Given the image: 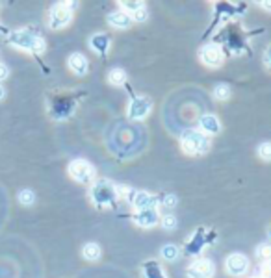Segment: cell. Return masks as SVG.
Segmentation results:
<instances>
[{
  "instance_id": "6da1fadb",
  "label": "cell",
  "mask_w": 271,
  "mask_h": 278,
  "mask_svg": "<svg viewBox=\"0 0 271 278\" xmlns=\"http://www.w3.org/2000/svg\"><path fill=\"white\" fill-rule=\"evenodd\" d=\"M8 43L9 45L17 46V48H23V50H30L34 54H41V52H45V41L43 37H39V35H34L30 32L26 30H15L11 32L8 35Z\"/></svg>"
},
{
  "instance_id": "7a4b0ae2",
  "label": "cell",
  "mask_w": 271,
  "mask_h": 278,
  "mask_svg": "<svg viewBox=\"0 0 271 278\" xmlns=\"http://www.w3.org/2000/svg\"><path fill=\"white\" fill-rule=\"evenodd\" d=\"M180 143L188 154H204L210 148L208 138L201 130H184L180 136Z\"/></svg>"
},
{
  "instance_id": "3957f363",
  "label": "cell",
  "mask_w": 271,
  "mask_h": 278,
  "mask_svg": "<svg viewBox=\"0 0 271 278\" xmlns=\"http://www.w3.org/2000/svg\"><path fill=\"white\" fill-rule=\"evenodd\" d=\"M117 187L108 180H99L95 182L93 187H91V199L97 206H108V204H114L117 201Z\"/></svg>"
},
{
  "instance_id": "277c9868",
  "label": "cell",
  "mask_w": 271,
  "mask_h": 278,
  "mask_svg": "<svg viewBox=\"0 0 271 278\" xmlns=\"http://www.w3.org/2000/svg\"><path fill=\"white\" fill-rule=\"evenodd\" d=\"M69 174L80 184H91L95 178V169L85 160H73L69 163Z\"/></svg>"
},
{
  "instance_id": "5b68a950",
  "label": "cell",
  "mask_w": 271,
  "mask_h": 278,
  "mask_svg": "<svg viewBox=\"0 0 271 278\" xmlns=\"http://www.w3.org/2000/svg\"><path fill=\"white\" fill-rule=\"evenodd\" d=\"M71 17H73V11H71L69 4H56L48 13V26L52 30L65 28L71 23Z\"/></svg>"
},
{
  "instance_id": "8992f818",
  "label": "cell",
  "mask_w": 271,
  "mask_h": 278,
  "mask_svg": "<svg viewBox=\"0 0 271 278\" xmlns=\"http://www.w3.org/2000/svg\"><path fill=\"white\" fill-rule=\"evenodd\" d=\"M153 108V102L149 97L145 95H138L130 101V106H128V117L132 121H141L149 115V111Z\"/></svg>"
},
{
  "instance_id": "52a82bcc",
  "label": "cell",
  "mask_w": 271,
  "mask_h": 278,
  "mask_svg": "<svg viewBox=\"0 0 271 278\" xmlns=\"http://www.w3.org/2000/svg\"><path fill=\"white\" fill-rule=\"evenodd\" d=\"M75 109V101L67 97V95H62V97H54L52 99V104H50V113L54 119H67V117L73 113Z\"/></svg>"
},
{
  "instance_id": "ba28073f",
  "label": "cell",
  "mask_w": 271,
  "mask_h": 278,
  "mask_svg": "<svg viewBox=\"0 0 271 278\" xmlns=\"http://www.w3.org/2000/svg\"><path fill=\"white\" fill-rule=\"evenodd\" d=\"M214 263L206 260V258H199V260H195L192 262V265L188 267V277L190 278H212L214 275Z\"/></svg>"
},
{
  "instance_id": "9c48e42d",
  "label": "cell",
  "mask_w": 271,
  "mask_h": 278,
  "mask_svg": "<svg viewBox=\"0 0 271 278\" xmlns=\"http://www.w3.org/2000/svg\"><path fill=\"white\" fill-rule=\"evenodd\" d=\"M201 62L204 63V65H208V67H219L221 63H223V50L219 48L217 45H206L202 46L201 50Z\"/></svg>"
},
{
  "instance_id": "30bf717a",
  "label": "cell",
  "mask_w": 271,
  "mask_h": 278,
  "mask_svg": "<svg viewBox=\"0 0 271 278\" xmlns=\"http://www.w3.org/2000/svg\"><path fill=\"white\" fill-rule=\"evenodd\" d=\"M249 269V260L243 254L234 252L227 258V271L232 275V277H243Z\"/></svg>"
},
{
  "instance_id": "8fae6325",
  "label": "cell",
  "mask_w": 271,
  "mask_h": 278,
  "mask_svg": "<svg viewBox=\"0 0 271 278\" xmlns=\"http://www.w3.org/2000/svg\"><path fill=\"white\" fill-rule=\"evenodd\" d=\"M128 201L138 209H149V208H155L156 197H153L147 191H130V199Z\"/></svg>"
},
{
  "instance_id": "7c38bea8",
  "label": "cell",
  "mask_w": 271,
  "mask_h": 278,
  "mask_svg": "<svg viewBox=\"0 0 271 278\" xmlns=\"http://www.w3.org/2000/svg\"><path fill=\"white\" fill-rule=\"evenodd\" d=\"M134 223L143 226V228H151L158 224V211L155 208H149V209H140L136 215H134Z\"/></svg>"
},
{
  "instance_id": "4fadbf2b",
  "label": "cell",
  "mask_w": 271,
  "mask_h": 278,
  "mask_svg": "<svg viewBox=\"0 0 271 278\" xmlns=\"http://www.w3.org/2000/svg\"><path fill=\"white\" fill-rule=\"evenodd\" d=\"M69 69L75 72V74H78V76H84L85 72H87V67H89V63H87V60H85L84 54H78V52H75V54L69 56Z\"/></svg>"
},
{
  "instance_id": "5bb4252c",
  "label": "cell",
  "mask_w": 271,
  "mask_h": 278,
  "mask_svg": "<svg viewBox=\"0 0 271 278\" xmlns=\"http://www.w3.org/2000/svg\"><path fill=\"white\" fill-rule=\"evenodd\" d=\"M199 126H201V132L202 134H219L221 130V124H219V119L216 115H202L201 121H199Z\"/></svg>"
},
{
  "instance_id": "9a60e30c",
  "label": "cell",
  "mask_w": 271,
  "mask_h": 278,
  "mask_svg": "<svg viewBox=\"0 0 271 278\" xmlns=\"http://www.w3.org/2000/svg\"><path fill=\"white\" fill-rule=\"evenodd\" d=\"M89 45H91V48H93L95 52H99L101 56H106L112 41H110V37L106 34H97V35H93V37L89 39Z\"/></svg>"
},
{
  "instance_id": "2e32d148",
  "label": "cell",
  "mask_w": 271,
  "mask_h": 278,
  "mask_svg": "<svg viewBox=\"0 0 271 278\" xmlns=\"http://www.w3.org/2000/svg\"><path fill=\"white\" fill-rule=\"evenodd\" d=\"M130 15L128 13H124V11H114V13H110L108 15V23L114 26V28H128L130 26Z\"/></svg>"
},
{
  "instance_id": "e0dca14e",
  "label": "cell",
  "mask_w": 271,
  "mask_h": 278,
  "mask_svg": "<svg viewBox=\"0 0 271 278\" xmlns=\"http://www.w3.org/2000/svg\"><path fill=\"white\" fill-rule=\"evenodd\" d=\"M143 273H145V278H165V273L156 262L143 263Z\"/></svg>"
},
{
  "instance_id": "ac0fdd59",
  "label": "cell",
  "mask_w": 271,
  "mask_h": 278,
  "mask_svg": "<svg viewBox=\"0 0 271 278\" xmlns=\"http://www.w3.org/2000/svg\"><path fill=\"white\" fill-rule=\"evenodd\" d=\"M204 243H206V240H204V228H199V230L195 232V236L192 238V241H190V247H188V252H197V250H201L202 247H204Z\"/></svg>"
},
{
  "instance_id": "d6986e66",
  "label": "cell",
  "mask_w": 271,
  "mask_h": 278,
  "mask_svg": "<svg viewBox=\"0 0 271 278\" xmlns=\"http://www.w3.org/2000/svg\"><path fill=\"white\" fill-rule=\"evenodd\" d=\"M82 254H84L85 260H89V262H97V260L101 258V247H99L97 243H87V245H84Z\"/></svg>"
},
{
  "instance_id": "ffe728a7",
  "label": "cell",
  "mask_w": 271,
  "mask_h": 278,
  "mask_svg": "<svg viewBox=\"0 0 271 278\" xmlns=\"http://www.w3.org/2000/svg\"><path fill=\"white\" fill-rule=\"evenodd\" d=\"M108 82H110L112 85H123V84H126V72H124L123 69H114V70H110Z\"/></svg>"
},
{
  "instance_id": "44dd1931",
  "label": "cell",
  "mask_w": 271,
  "mask_h": 278,
  "mask_svg": "<svg viewBox=\"0 0 271 278\" xmlns=\"http://www.w3.org/2000/svg\"><path fill=\"white\" fill-rule=\"evenodd\" d=\"M178 256V247L177 245H173V243H167V245H163L162 247V258L163 260H167V262H175Z\"/></svg>"
},
{
  "instance_id": "7402d4cb",
  "label": "cell",
  "mask_w": 271,
  "mask_h": 278,
  "mask_svg": "<svg viewBox=\"0 0 271 278\" xmlns=\"http://www.w3.org/2000/svg\"><path fill=\"white\" fill-rule=\"evenodd\" d=\"M17 199H19V202H21L23 206H32V204L36 202V193H34L32 189H21Z\"/></svg>"
},
{
  "instance_id": "603a6c76",
  "label": "cell",
  "mask_w": 271,
  "mask_h": 278,
  "mask_svg": "<svg viewBox=\"0 0 271 278\" xmlns=\"http://www.w3.org/2000/svg\"><path fill=\"white\" fill-rule=\"evenodd\" d=\"M214 97L217 101H229L231 99V87L225 84H217L214 87Z\"/></svg>"
},
{
  "instance_id": "cb8c5ba5",
  "label": "cell",
  "mask_w": 271,
  "mask_h": 278,
  "mask_svg": "<svg viewBox=\"0 0 271 278\" xmlns=\"http://www.w3.org/2000/svg\"><path fill=\"white\" fill-rule=\"evenodd\" d=\"M119 4H121V6H123V8L130 13V15H134L136 11H140V9L145 8V4H143V2H130V0H124V2H119Z\"/></svg>"
},
{
  "instance_id": "d4e9b609",
  "label": "cell",
  "mask_w": 271,
  "mask_h": 278,
  "mask_svg": "<svg viewBox=\"0 0 271 278\" xmlns=\"http://www.w3.org/2000/svg\"><path fill=\"white\" fill-rule=\"evenodd\" d=\"M256 256H258V260H264V262L271 260V245H268V243L258 245V248H256Z\"/></svg>"
},
{
  "instance_id": "484cf974",
  "label": "cell",
  "mask_w": 271,
  "mask_h": 278,
  "mask_svg": "<svg viewBox=\"0 0 271 278\" xmlns=\"http://www.w3.org/2000/svg\"><path fill=\"white\" fill-rule=\"evenodd\" d=\"M258 156L262 158L264 162H271V143H262L260 147H258Z\"/></svg>"
},
{
  "instance_id": "4316f807",
  "label": "cell",
  "mask_w": 271,
  "mask_h": 278,
  "mask_svg": "<svg viewBox=\"0 0 271 278\" xmlns=\"http://www.w3.org/2000/svg\"><path fill=\"white\" fill-rule=\"evenodd\" d=\"M162 226L165 228V230H175L177 228V217L171 215V213H167V215H163L162 219Z\"/></svg>"
},
{
  "instance_id": "83f0119b",
  "label": "cell",
  "mask_w": 271,
  "mask_h": 278,
  "mask_svg": "<svg viewBox=\"0 0 271 278\" xmlns=\"http://www.w3.org/2000/svg\"><path fill=\"white\" fill-rule=\"evenodd\" d=\"M162 206L163 208H175L177 206V197L175 195H167V197H163V201H162Z\"/></svg>"
},
{
  "instance_id": "f1b7e54d",
  "label": "cell",
  "mask_w": 271,
  "mask_h": 278,
  "mask_svg": "<svg viewBox=\"0 0 271 278\" xmlns=\"http://www.w3.org/2000/svg\"><path fill=\"white\" fill-rule=\"evenodd\" d=\"M130 19H134L136 23H143V21L147 19V9L143 8V9H140V11H136L134 15H130Z\"/></svg>"
},
{
  "instance_id": "f546056e",
  "label": "cell",
  "mask_w": 271,
  "mask_h": 278,
  "mask_svg": "<svg viewBox=\"0 0 271 278\" xmlns=\"http://www.w3.org/2000/svg\"><path fill=\"white\" fill-rule=\"evenodd\" d=\"M8 74H9L8 67H6L4 63H0V82H2V80H6V78H8Z\"/></svg>"
},
{
  "instance_id": "4dcf8cb0",
  "label": "cell",
  "mask_w": 271,
  "mask_h": 278,
  "mask_svg": "<svg viewBox=\"0 0 271 278\" xmlns=\"http://www.w3.org/2000/svg\"><path fill=\"white\" fill-rule=\"evenodd\" d=\"M266 63H268V67H271V45L268 46V52H266Z\"/></svg>"
},
{
  "instance_id": "1f68e13d",
  "label": "cell",
  "mask_w": 271,
  "mask_h": 278,
  "mask_svg": "<svg viewBox=\"0 0 271 278\" xmlns=\"http://www.w3.org/2000/svg\"><path fill=\"white\" fill-rule=\"evenodd\" d=\"M4 97H6V89H4V85L0 84V101H2Z\"/></svg>"
},
{
  "instance_id": "d6a6232c",
  "label": "cell",
  "mask_w": 271,
  "mask_h": 278,
  "mask_svg": "<svg viewBox=\"0 0 271 278\" xmlns=\"http://www.w3.org/2000/svg\"><path fill=\"white\" fill-rule=\"evenodd\" d=\"M262 6H264V8H266V9H271V2H268V0H264V2H262Z\"/></svg>"
},
{
  "instance_id": "836d02e7",
  "label": "cell",
  "mask_w": 271,
  "mask_h": 278,
  "mask_svg": "<svg viewBox=\"0 0 271 278\" xmlns=\"http://www.w3.org/2000/svg\"><path fill=\"white\" fill-rule=\"evenodd\" d=\"M270 236H271V230H270Z\"/></svg>"
},
{
  "instance_id": "e575fe53",
  "label": "cell",
  "mask_w": 271,
  "mask_h": 278,
  "mask_svg": "<svg viewBox=\"0 0 271 278\" xmlns=\"http://www.w3.org/2000/svg\"><path fill=\"white\" fill-rule=\"evenodd\" d=\"M0 30H2V26H0Z\"/></svg>"
}]
</instances>
